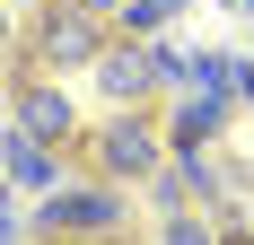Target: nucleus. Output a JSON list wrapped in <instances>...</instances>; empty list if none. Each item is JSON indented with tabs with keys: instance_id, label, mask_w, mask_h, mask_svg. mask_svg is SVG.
Here are the masks:
<instances>
[{
	"instance_id": "nucleus-1",
	"label": "nucleus",
	"mask_w": 254,
	"mask_h": 245,
	"mask_svg": "<svg viewBox=\"0 0 254 245\" xmlns=\"http://www.w3.org/2000/svg\"><path fill=\"white\" fill-rule=\"evenodd\" d=\"M167 158H176V140H167V122H158L149 105H123V114H105L97 131L79 140V167L105 175V184H149Z\"/></svg>"
},
{
	"instance_id": "nucleus-2",
	"label": "nucleus",
	"mask_w": 254,
	"mask_h": 245,
	"mask_svg": "<svg viewBox=\"0 0 254 245\" xmlns=\"http://www.w3.org/2000/svg\"><path fill=\"white\" fill-rule=\"evenodd\" d=\"M26 44H35V61H44V70H97L105 18H97V9H79V0H35Z\"/></svg>"
},
{
	"instance_id": "nucleus-3",
	"label": "nucleus",
	"mask_w": 254,
	"mask_h": 245,
	"mask_svg": "<svg viewBox=\"0 0 254 245\" xmlns=\"http://www.w3.org/2000/svg\"><path fill=\"white\" fill-rule=\"evenodd\" d=\"M123 219H131V210H123V184H105V175L35 201V237H105V245H114Z\"/></svg>"
},
{
	"instance_id": "nucleus-4",
	"label": "nucleus",
	"mask_w": 254,
	"mask_h": 245,
	"mask_svg": "<svg viewBox=\"0 0 254 245\" xmlns=\"http://www.w3.org/2000/svg\"><path fill=\"white\" fill-rule=\"evenodd\" d=\"M88 79L105 88V105H149L158 88H167V79H158V53H149V35H123V44H105Z\"/></svg>"
},
{
	"instance_id": "nucleus-5",
	"label": "nucleus",
	"mask_w": 254,
	"mask_h": 245,
	"mask_svg": "<svg viewBox=\"0 0 254 245\" xmlns=\"http://www.w3.org/2000/svg\"><path fill=\"white\" fill-rule=\"evenodd\" d=\"M9 122H18V131H35V140H53V149H62V140H70V131H79V114H70V97H62V88H35V79H9Z\"/></svg>"
},
{
	"instance_id": "nucleus-6",
	"label": "nucleus",
	"mask_w": 254,
	"mask_h": 245,
	"mask_svg": "<svg viewBox=\"0 0 254 245\" xmlns=\"http://www.w3.org/2000/svg\"><path fill=\"white\" fill-rule=\"evenodd\" d=\"M9 184L18 193H53L62 184V149L35 140V131H9Z\"/></svg>"
},
{
	"instance_id": "nucleus-7",
	"label": "nucleus",
	"mask_w": 254,
	"mask_h": 245,
	"mask_svg": "<svg viewBox=\"0 0 254 245\" xmlns=\"http://www.w3.org/2000/svg\"><path fill=\"white\" fill-rule=\"evenodd\" d=\"M228 114H237V97H219V88H193V97L167 114V140H219V131H228Z\"/></svg>"
},
{
	"instance_id": "nucleus-8",
	"label": "nucleus",
	"mask_w": 254,
	"mask_h": 245,
	"mask_svg": "<svg viewBox=\"0 0 254 245\" xmlns=\"http://www.w3.org/2000/svg\"><path fill=\"white\" fill-rule=\"evenodd\" d=\"M219 237H228V219H202V210L184 201V210H167V237L158 245H219Z\"/></svg>"
},
{
	"instance_id": "nucleus-9",
	"label": "nucleus",
	"mask_w": 254,
	"mask_h": 245,
	"mask_svg": "<svg viewBox=\"0 0 254 245\" xmlns=\"http://www.w3.org/2000/svg\"><path fill=\"white\" fill-rule=\"evenodd\" d=\"M176 9H184V0H123V9H114V26H123V35H158Z\"/></svg>"
},
{
	"instance_id": "nucleus-10",
	"label": "nucleus",
	"mask_w": 254,
	"mask_h": 245,
	"mask_svg": "<svg viewBox=\"0 0 254 245\" xmlns=\"http://www.w3.org/2000/svg\"><path fill=\"white\" fill-rule=\"evenodd\" d=\"M26 237H35V219H26L18 201H9V210H0V245H26Z\"/></svg>"
},
{
	"instance_id": "nucleus-11",
	"label": "nucleus",
	"mask_w": 254,
	"mask_h": 245,
	"mask_svg": "<svg viewBox=\"0 0 254 245\" xmlns=\"http://www.w3.org/2000/svg\"><path fill=\"white\" fill-rule=\"evenodd\" d=\"M228 97H246V105H254V61H228Z\"/></svg>"
},
{
	"instance_id": "nucleus-12",
	"label": "nucleus",
	"mask_w": 254,
	"mask_h": 245,
	"mask_svg": "<svg viewBox=\"0 0 254 245\" xmlns=\"http://www.w3.org/2000/svg\"><path fill=\"white\" fill-rule=\"evenodd\" d=\"M79 9H97V18H105V26H114V9H123V0H79Z\"/></svg>"
},
{
	"instance_id": "nucleus-13",
	"label": "nucleus",
	"mask_w": 254,
	"mask_h": 245,
	"mask_svg": "<svg viewBox=\"0 0 254 245\" xmlns=\"http://www.w3.org/2000/svg\"><path fill=\"white\" fill-rule=\"evenodd\" d=\"M44 245H105V237H44Z\"/></svg>"
},
{
	"instance_id": "nucleus-14",
	"label": "nucleus",
	"mask_w": 254,
	"mask_h": 245,
	"mask_svg": "<svg viewBox=\"0 0 254 245\" xmlns=\"http://www.w3.org/2000/svg\"><path fill=\"white\" fill-rule=\"evenodd\" d=\"M219 245H254V237H237V228H228V237H219Z\"/></svg>"
},
{
	"instance_id": "nucleus-15",
	"label": "nucleus",
	"mask_w": 254,
	"mask_h": 245,
	"mask_svg": "<svg viewBox=\"0 0 254 245\" xmlns=\"http://www.w3.org/2000/svg\"><path fill=\"white\" fill-rule=\"evenodd\" d=\"M228 9H246V0H228Z\"/></svg>"
},
{
	"instance_id": "nucleus-16",
	"label": "nucleus",
	"mask_w": 254,
	"mask_h": 245,
	"mask_svg": "<svg viewBox=\"0 0 254 245\" xmlns=\"http://www.w3.org/2000/svg\"><path fill=\"white\" fill-rule=\"evenodd\" d=\"M246 18H254V0H246Z\"/></svg>"
}]
</instances>
